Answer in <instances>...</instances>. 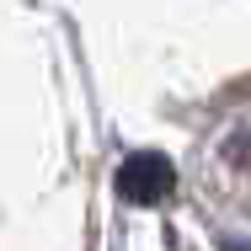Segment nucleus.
I'll list each match as a JSON object with an SVG mask.
<instances>
[{
	"label": "nucleus",
	"mask_w": 251,
	"mask_h": 251,
	"mask_svg": "<svg viewBox=\"0 0 251 251\" xmlns=\"http://www.w3.org/2000/svg\"><path fill=\"white\" fill-rule=\"evenodd\" d=\"M123 193L139 198V203H155L160 193H171V166L160 155H134L123 166Z\"/></svg>",
	"instance_id": "1"
}]
</instances>
